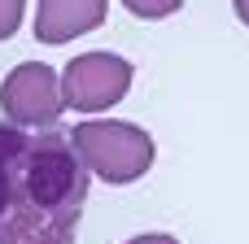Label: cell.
Listing matches in <instances>:
<instances>
[{
    "mask_svg": "<svg viewBox=\"0 0 249 244\" xmlns=\"http://www.w3.org/2000/svg\"><path fill=\"white\" fill-rule=\"evenodd\" d=\"M88 188L70 135L0 122V244H74Z\"/></svg>",
    "mask_w": 249,
    "mask_h": 244,
    "instance_id": "6da1fadb",
    "label": "cell"
},
{
    "mask_svg": "<svg viewBox=\"0 0 249 244\" xmlns=\"http://www.w3.org/2000/svg\"><path fill=\"white\" fill-rule=\"evenodd\" d=\"M70 140H74V153L83 157V166L105 179V183H136L140 175H149L158 148H153V135L136 122H74L70 127Z\"/></svg>",
    "mask_w": 249,
    "mask_h": 244,
    "instance_id": "7a4b0ae2",
    "label": "cell"
},
{
    "mask_svg": "<svg viewBox=\"0 0 249 244\" xmlns=\"http://www.w3.org/2000/svg\"><path fill=\"white\" fill-rule=\"evenodd\" d=\"M131 79H136V65L127 57L96 48V52L70 57V65L61 70V92L74 114H101L131 92Z\"/></svg>",
    "mask_w": 249,
    "mask_h": 244,
    "instance_id": "3957f363",
    "label": "cell"
},
{
    "mask_svg": "<svg viewBox=\"0 0 249 244\" xmlns=\"http://www.w3.org/2000/svg\"><path fill=\"white\" fill-rule=\"evenodd\" d=\"M66 109L61 74L44 61H22L0 83V114L18 127H53Z\"/></svg>",
    "mask_w": 249,
    "mask_h": 244,
    "instance_id": "277c9868",
    "label": "cell"
},
{
    "mask_svg": "<svg viewBox=\"0 0 249 244\" xmlns=\"http://www.w3.org/2000/svg\"><path fill=\"white\" fill-rule=\"evenodd\" d=\"M109 17V0H35V39L70 44Z\"/></svg>",
    "mask_w": 249,
    "mask_h": 244,
    "instance_id": "5b68a950",
    "label": "cell"
},
{
    "mask_svg": "<svg viewBox=\"0 0 249 244\" xmlns=\"http://www.w3.org/2000/svg\"><path fill=\"white\" fill-rule=\"evenodd\" d=\"M136 17H144V22H162V17H171V13H179V4L184 0H123Z\"/></svg>",
    "mask_w": 249,
    "mask_h": 244,
    "instance_id": "8992f818",
    "label": "cell"
},
{
    "mask_svg": "<svg viewBox=\"0 0 249 244\" xmlns=\"http://www.w3.org/2000/svg\"><path fill=\"white\" fill-rule=\"evenodd\" d=\"M26 17V0H0V39H13Z\"/></svg>",
    "mask_w": 249,
    "mask_h": 244,
    "instance_id": "52a82bcc",
    "label": "cell"
},
{
    "mask_svg": "<svg viewBox=\"0 0 249 244\" xmlns=\"http://www.w3.org/2000/svg\"><path fill=\"white\" fill-rule=\"evenodd\" d=\"M127 244H179L175 236H166V231H149V236H131Z\"/></svg>",
    "mask_w": 249,
    "mask_h": 244,
    "instance_id": "ba28073f",
    "label": "cell"
},
{
    "mask_svg": "<svg viewBox=\"0 0 249 244\" xmlns=\"http://www.w3.org/2000/svg\"><path fill=\"white\" fill-rule=\"evenodd\" d=\"M232 9H236V17L249 26V0H232Z\"/></svg>",
    "mask_w": 249,
    "mask_h": 244,
    "instance_id": "9c48e42d",
    "label": "cell"
}]
</instances>
